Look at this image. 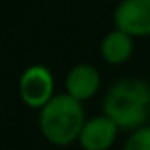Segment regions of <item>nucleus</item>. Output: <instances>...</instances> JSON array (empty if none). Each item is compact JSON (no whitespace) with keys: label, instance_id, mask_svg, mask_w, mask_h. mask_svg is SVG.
Instances as JSON below:
<instances>
[{"label":"nucleus","instance_id":"nucleus-1","mask_svg":"<svg viewBox=\"0 0 150 150\" xmlns=\"http://www.w3.org/2000/svg\"><path fill=\"white\" fill-rule=\"evenodd\" d=\"M150 112V88L127 78L110 88L105 99V116L122 129H141Z\"/></svg>","mask_w":150,"mask_h":150},{"label":"nucleus","instance_id":"nucleus-2","mask_svg":"<svg viewBox=\"0 0 150 150\" xmlns=\"http://www.w3.org/2000/svg\"><path fill=\"white\" fill-rule=\"evenodd\" d=\"M86 122L80 101L72 95H57L40 112V129L53 144L65 146L82 135Z\"/></svg>","mask_w":150,"mask_h":150},{"label":"nucleus","instance_id":"nucleus-3","mask_svg":"<svg viewBox=\"0 0 150 150\" xmlns=\"http://www.w3.org/2000/svg\"><path fill=\"white\" fill-rule=\"evenodd\" d=\"M114 23L129 36L150 34V0H124L116 8Z\"/></svg>","mask_w":150,"mask_h":150},{"label":"nucleus","instance_id":"nucleus-4","mask_svg":"<svg viewBox=\"0 0 150 150\" xmlns=\"http://www.w3.org/2000/svg\"><path fill=\"white\" fill-rule=\"evenodd\" d=\"M21 99L29 106H46L51 101L53 93V80L48 69L36 65L23 72L19 84Z\"/></svg>","mask_w":150,"mask_h":150},{"label":"nucleus","instance_id":"nucleus-5","mask_svg":"<svg viewBox=\"0 0 150 150\" xmlns=\"http://www.w3.org/2000/svg\"><path fill=\"white\" fill-rule=\"evenodd\" d=\"M116 131H118V125L110 118L106 116L93 118L82 129L80 143L86 150H106L114 143Z\"/></svg>","mask_w":150,"mask_h":150},{"label":"nucleus","instance_id":"nucleus-6","mask_svg":"<svg viewBox=\"0 0 150 150\" xmlns=\"http://www.w3.org/2000/svg\"><path fill=\"white\" fill-rule=\"evenodd\" d=\"M97 89H99V74L89 65L74 67L67 76V91L78 101L91 97Z\"/></svg>","mask_w":150,"mask_h":150},{"label":"nucleus","instance_id":"nucleus-7","mask_svg":"<svg viewBox=\"0 0 150 150\" xmlns=\"http://www.w3.org/2000/svg\"><path fill=\"white\" fill-rule=\"evenodd\" d=\"M101 53L108 63H124L133 53V42L127 33L114 30L106 34L101 44Z\"/></svg>","mask_w":150,"mask_h":150},{"label":"nucleus","instance_id":"nucleus-8","mask_svg":"<svg viewBox=\"0 0 150 150\" xmlns=\"http://www.w3.org/2000/svg\"><path fill=\"white\" fill-rule=\"evenodd\" d=\"M124 150H150V127H141L127 139Z\"/></svg>","mask_w":150,"mask_h":150}]
</instances>
